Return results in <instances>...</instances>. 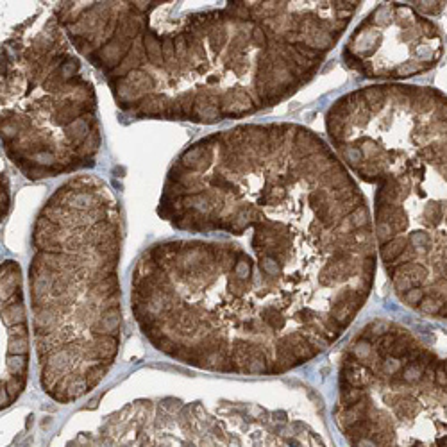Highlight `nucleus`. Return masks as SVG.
I'll list each match as a JSON object with an SVG mask.
<instances>
[{
    "label": "nucleus",
    "instance_id": "7ed1b4c3",
    "mask_svg": "<svg viewBox=\"0 0 447 447\" xmlns=\"http://www.w3.org/2000/svg\"><path fill=\"white\" fill-rule=\"evenodd\" d=\"M352 447H376V444H374L370 438H359V440H354L351 442Z\"/></svg>",
    "mask_w": 447,
    "mask_h": 447
},
{
    "label": "nucleus",
    "instance_id": "f03ea898",
    "mask_svg": "<svg viewBox=\"0 0 447 447\" xmlns=\"http://www.w3.org/2000/svg\"><path fill=\"white\" fill-rule=\"evenodd\" d=\"M444 56V36L413 2L377 6L351 34L344 59L367 79L402 81L433 70Z\"/></svg>",
    "mask_w": 447,
    "mask_h": 447
},
{
    "label": "nucleus",
    "instance_id": "20e7f679",
    "mask_svg": "<svg viewBox=\"0 0 447 447\" xmlns=\"http://www.w3.org/2000/svg\"><path fill=\"white\" fill-rule=\"evenodd\" d=\"M288 444L292 445V447H301V444H299V442L295 440V438H290V440H288Z\"/></svg>",
    "mask_w": 447,
    "mask_h": 447
},
{
    "label": "nucleus",
    "instance_id": "f257e3e1",
    "mask_svg": "<svg viewBox=\"0 0 447 447\" xmlns=\"http://www.w3.org/2000/svg\"><path fill=\"white\" fill-rule=\"evenodd\" d=\"M333 151L374 186L377 252L397 297L447 321V95L383 82L340 97L326 115Z\"/></svg>",
    "mask_w": 447,
    "mask_h": 447
}]
</instances>
